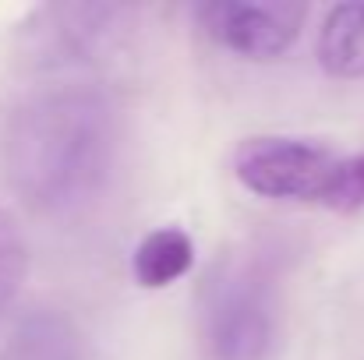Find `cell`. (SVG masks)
I'll return each instance as SVG.
<instances>
[{
  "label": "cell",
  "instance_id": "5b68a950",
  "mask_svg": "<svg viewBox=\"0 0 364 360\" xmlns=\"http://www.w3.org/2000/svg\"><path fill=\"white\" fill-rule=\"evenodd\" d=\"M131 7L114 4H64L43 7L32 18V60L39 64H89L117 43L127 28Z\"/></svg>",
  "mask_w": 364,
  "mask_h": 360
},
{
  "label": "cell",
  "instance_id": "30bf717a",
  "mask_svg": "<svg viewBox=\"0 0 364 360\" xmlns=\"http://www.w3.org/2000/svg\"><path fill=\"white\" fill-rule=\"evenodd\" d=\"M326 209L333 212H361L364 209V152L343 156L333 187L326 195Z\"/></svg>",
  "mask_w": 364,
  "mask_h": 360
},
{
  "label": "cell",
  "instance_id": "ba28073f",
  "mask_svg": "<svg viewBox=\"0 0 364 360\" xmlns=\"http://www.w3.org/2000/svg\"><path fill=\"white\" fill-rule=\"evenodd\" d=\"M315 53L329 78H364V4H336L326 11Z\"/></svg>",
  "mask_w": 364,
  "mask_h": 360
},
{
  "label": "cell",
  "instance_id": "8992f818",
  "mask_svg": "<svg viewBox=\"0 0 364 360\" xmlns=\"http://www.w3.org/2000/svg\"><path fill=\"white\" fill-rule=\"evenodd\" d=\"M0 360H85V339L68 315L32 311L0 339Z\"/></svg>",
  "mask_w": 364,
  "mask_h": 360
},
{
  "label": "cell",
  "instance_id": "7a4b0ae2",
  "mask_svg": "<svg viewBox=\"0 0 364 360\" xmlns=\"http://www.w3.org/2000/svg\"><path fill=\"white\" fill-rule=\"evenodd\" d=\"M283 332L279 272L265 247L213 261L198 290V339L209 360H269Z\"/></svg>",
  "mask_w": 364,
  "mask_h": 360
},
{
  "label": "cell",
  "instance_id": "3957f363",
  "mask_svg": "<svg viewBox=\"0 0 364 360\" xmlns=\"http://www.w3.org/2000/svg\"><path fill=\"white\" fill-rule=\"evenodd\" d=\"M343 156L322 141L294 134H255L234 152V177L258 198L326 205Z\"/></svg>",
  "mask_w": 364,
  "mask_h": 360
},
{
  "label": "cell",
  "instance_id": "9c48e42d",
  "mask_svg": "<svg viewBox=\"0 0 364 360\" xmlns=\"http://www.w3.org/2000/svg\"><path fill=\"white\" fill-rule=\"evenodd\" d=\"M28 276V247L18 223L0 209V315L14 304L21 283Z\"/></svg>",
  "mask_w": 364,
  "mask_h": 360
},
{
  "label": "cell",
  "instance_id": "277c9868",
  "mask_svg": "<svg viewBox=\"0 0 364 360\" xmlns=\"http://www.w3.org/2000/svg\"><path fill=\"white\" fill-rule=\"evenodd\" d=\"M198 28L227 53L244 60H279L301 36L308 21L304 4L287 0H216L195 7Z\"/></svg>",
  "mask_w": 364,
  "mask_h": 360
},
{
  "label": "cell",
  "instance_id": "52a82bcc",
  "mask_svg": "<svg viewBox=\"0 0 364 360\" xmlns=\"http://www.w3.org/2000/svg\"><path fill=\"white\" fill-rule=\"evenodd\" d=\"M195 265V240L181 227H159L138 240L131 254V276L141 290H166Z\"/></svg>",
  "mask_w": 364,
  "mask_h": 360
},
{
  "label": "cell",
  "instance_id": "6da1fadb",
  "mask_svg": "<svg viewBox=\"0 0 364 360\" xmlns=\"http://www.w3.org/2000/svg\"><path fill=\"white\" fill-rule=\"evenodd\" d=\"M117 152V110L92 85H60L28 96L0 138L4 180L39 216L89 209L107 191Z\"/></svg>",
  "mask_w": 364,
  "mask_h": 360
}]
</instances>
